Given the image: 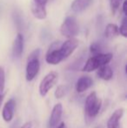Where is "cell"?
<instances>
[{"label": "cell", "instance_id": "6da1fadb", "mask_svg": "<svg viewBox=\"0 0 127 128\" xmlns=\"http://www.w3.org/2000/svg\"><path fill=\"white\" fill-rule=\"evenodd\" d=\"M78 44L79 42L76 38H67L64 43H60L59 41L52 43L46 53L45 61L48 64L54 66L59 64L73 53L78 46Z\"/></svg>", "mask_w": 127, "mask_h": 128}, {"label": "cell", "instance_id": "7a4b0ae2", "mask_svg": "<svg viewBox=\"0 0 127 128\" xmlns=\"http://www.w3.org/2000/svg\"><path fill=\"white\" fill-rule=\"evenodd\" d=\"M113 58L112 53H98L89 58L83 67V72H91L99 68L104 64H109Z\"/></svg>", "mask_w": 127, "mask_h": 128}, {"label": "cell", "instance_id": "3957f363", "mask_svg": "<svg viewBox=\"0 0 127 128\" xmlns=\"http://www.w3.org/2000/svg\"><path fill=\"white\" fill-rule=\"evenodd\" d=\"M40 49H36L29 55L26 64V74L25 78L27 81H31L35 78L40 69Z\"/></svg>", "mask_w": 127, "mask_h": 128}, {"label": "cell", "instance_id": "277c9868", "mask_svg": "<svg viewBox=\"0 0 127 128\" xmlns=\"http://www.w3.org/2000/svg\"><path fill=\"white\" fill-rule=\"evenodd\" d=\"M79 26L74 16H68L60 26V33L67 38H75L78 34Z\"/></svg>", "mask_w": 127, "mask_h": 128}, {"label": "cell", "instance_id": "5b68a950", "mask_svg": "<svg viewBox=\"0 0 127 128\" xmlns=\"http://www.w3.org/2000/svg\"><path fill=\"white\" fill-rule=\"evenodd\" d=\"M101 100L98 98L95 92H92V93H90V95H88V97L86 98V100H85V113H86L87 116L91 117V118H94L99 112L100 109H101Z\"/></svg>", "mask_w": 127, "mask_h": 128}, {"label": "cell", "instance_id": "8992f818", "mask_svg": "<svg viewBox=\"0 0 127 128\" xmlns=\"http://www.w3.org/2000/svg\"><path fill=\"white\" fill-rule=\"evenodd\" d=\"M58 78V74L56 72H49L44 78L42 79L39 84V93L42 97H44L49 91L56 84Z\"/></svg>", "mask_w": 127, "mask_h": 128}, {"label": "cell", "instance_id": "52a82bcc", "mask_svg": "<svg viewBox=\"0 0 127 128\" xmlns=\"http://www.w3.org/2000/svg\"><path fill=\"white\" fill-rule=\"evenodd\" d=\"M48 0H31V13L37 19L44 20L46 18L47 12H46V4Z\"/></svg>", "mask_w": 127, "mask_h": 128}, {"label": "cell", "instance_id": "ba28073f", "mask_svg": "<svg viewBox=\"0 0 127 128\" xmlns=\"http://www.w3.org/2000/svg\"><path fill=\"white\" fill-rule=\"evenodd\" d=\"M63 114V106L60 103H58L54 106L51 113V117L49 120V126L51 128H54L58 125L62 118Z\"/></svg>", "mask_w": 127, "mask_h": 128}, {"label": "cell", "instance_id": "9c48e42d", "mask_svg": "<svg viewBox=\"0 0 127 128\" xmlns=\"http://www.w3.org/2000/svg\"><path fill=\"white\" fill-rule=\"evenodd\" d=\"M16 102L13 100H9L4 104L2 112V116L5 122H10L13 118L14 112H15Z\"/></svg>", "mask_w": 127, "mask_h": 128}, {"label": "cell", "instance_id": "30bf717a", "mask_svg": "<svg viewBox=\"0 0 127 128\" xmlns=\"http://www.w3.org/2000/svg\"><path fill=\"white\" fill-rule=\"evenodd\" d=\"M92 78L89 76H82L78 79L76 83V91L78 93H82L88 90L91 86H92Z\"/></svg>", "mask_w": 127, "mask_h": 128}, {"label": "cell", "instance_id": "8fae6325", "mask_svg": "<svg viewBox=\"0 0 127 128\" xmlns=\"http://www.w3.org/2000/svg\"><path fill=\"white\" fill-rule=\"evenodd\" d=\"M23 51H24V37L21 33H17L13 43L12 53L14 57L19 58L22 55Z\"/></svg>", "mask_w": 127, "mask_h": 128}, {"label": "cell", "instance_id": "7c38bea8", "mask_svg": "<svg viewBox=\"0 0 127 128\" xmlns=\"http://www.w3.org/2000/svg\"><path fill=\"white\" fill-rule=\"evenodd\" d=\"M123 115H124V109L123 108H119L116 110L107 121V128H119V120H121Z\"/></svg>", "mask_w": 127, "mask_h": 128}, {"label": "cell", "instance_id": "4fadbf2b", "mask_svg": "<svg viewBox=\"0 0 127 128\" xmlns=\"http://www.w3.org/2000/svg\"><path fill=\"white\" fill-rule=\"evenodd\" d=\"M92 2L93 0H74L71 4V8L75 13H80L86 10L92 4Z\"/></svg>", "mask_w": 127, "mask_h": 128}, {"label": "cell", "instance_id": "5bb4252c", "mask_svg": "<svg viewBox=\"0 0 127 128\" xmlns=\"http://www.w3.org/2000/svg\"><path fill=\"white\" fill-rule=\"evenodd\" d=\"M98 72H97V75L99 78L103 79V80L108 81L110 79H112V76H113V72L112 69L111 68V66L108 64H104V66H100L99 68H98Z\"/></svg>", "mask_w": 127, "mask_h": 128}, {"label": "cell", "instance_id": "9a60e30c", "mask_svg": "<svg viewBox=\"0 0 127 128\" xmlns=\"http://www.w3.org/2000/svg\"><path fill=\"white\" fill-rule=\"evenodd\" d=\"M119 35V26L115 24H108L105 27V38L109 39H112L114 38L118 37Z\"/></svg>", "mask_w": 127, "mask_h": 128}, {"label": "cell", "instance_id": "2e32d148", "mask_svg": "<svg viewBox=\"0 0 127 128\" xmlns=\"http://www.w3.org/2000/svg\"><path fill=\"white\" fill-rule=\"evenodd\" d=\"M4 86H5V73L3 67L0 66V107H1L2 101L3 100V96H4Z\"/></svg>", "mask_w": 127, "mask_h": 128}, {"label": "cell", "instance_id": "e0dca14e", "mask_svg": "<svg viewBox=\"0 0 127 128\" xmlns=\"http://www.w3.org/2000/svg\"><path fill=\"white\" fill-rule=\"evenodd\" d=\"M68 92V88L64 84H61V86H58V88L55 91V97L56 98H61L64 96H65V94Z\"/></svg>", "mask_w": 127, "mask_h": 128}, {"label": "cell", "instance_id": "ac0fdd59", "mask_svg": "<svg viewBox=\"0 0 127 128\" xmlns=\"http://www.w3.org/2000/svg\"><path fill=\"white\" fill-rule=\"evenodd\" d=\"M119 34H121L124 38L127 37V18H126V16L123 18L122 24H121L120 27H119Z\"/></svg>", "mask_w": 127, "mask_h": 128}, {"label": "cell", "instance_id": "d6986e66", "mask_svg": "<svg viewBox=\"0 0 127 128\" xmlns=\"http://www.w3.org/2000/svg\"><path fill=\"white\" fill-rule=\"evenodd\" d=\"M101 51H102V47H101V46H100L99 43L94 42L90 46V52L92 55H96V54H98V53H102Z\"/></svg>", "mask_w": 127, "mask_h": 128}, {"label": "cell", "instance_id": "ffe728a7", "mask_svg": "<svg viewBox=\"0 0 127 128\" xmlns=\"http://www.w3.org/2000/svg\"><path fill=\"white\" fill-rule=\"evenodd\" d=\"M120 4H121V0H110L111 10H112V13L113 15L119 10V6H120Z\"/></svg>", "mask_w": 127, "mask_h": 128}, {"label": "cell", "instance_id": "44dd1931", "mask_svg": "<svg viewBox=\"0 0 127 128\" xmlns=\"http://www.w3.org/2000/svg\"><path fill=\"white\" fill-rule=\"evenodd\" d=\"M122 10H123V13L125 14V16H126L127 15V1L126 0H125L124 3H123Z\"/></svg>", "mask_w": 127, "mask_h": 128}, {"label": "cell", "instance_id": "7402d4cb", "mask_svg": "<svg viewBox=\"0 0 127 128\" xmlns=\"http://www.w3.org/2000/svg\"><path fill=\"white\" fill-rule=\"evenodd\" d=\"M31 126H32V124L31 122H27V123H25L24 125H23L20 128H31Z\"/></svg>", "mask_w": 127, "mask_h": 128}, {"label": "cell", "instance_id": "603a6c76", "mask_svg": "<svg viewBox=\"0 0 127 128\" xmlns=\"http://www.w3.org/2000/svg\"><path fill=\"white\" fill-rule=\"evenodd\" d=\"M58 128H65V124H64V122H61V123L58 126Z\"/></svg>", "mask_w": 127, "mask_h": 128}]
</instances>
